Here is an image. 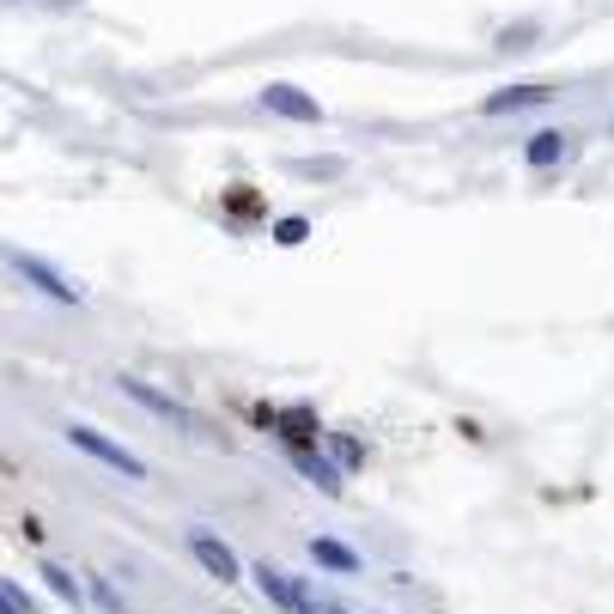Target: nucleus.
<instances>
[{
	"label": "nucleus",
	"mask_w": 614,
	"mask_h": 614,
	"mask_svg": "<svg viewBox=\"0 0 614 614\" xmlns=\"http://www.w3.org/2000/svg\"><path fill=\"white\" fill-rule=\"evenodd\" d=\"M67 444H73V450H86V456H98L104 469H116V475H128V481H146V463H140V456H134V450H122L116 438L92 432V426H73V432H67Z\"/></svg>",
	"instance_id": "f257e3e1"
},
{
	"label": "nucleus",
	"mask_w": 614,
	"mask_h": 614,
	"mask_svg": "<svg viewBox=\"0 0 614 614\" xmlns=\"http://www.w3.org/2000/svg\"><path fill=\"white\" fill-rule=\"evenodd\" d=\"M7 262H13V268H19V274H25V280H31V286L43 292V298H55V304H80V292H73V280H67V274H55V268H49L43 256L7 250Z\"/></svg>",
	"instance_id": "f03ea898"
},
{
	"label": "nucleus",
	"mask_w": 614,
	"mask_h": 614,
	"mask_svg": "<svg viewBox=\"0 0 614 614\" xmlns=\"http://www.w3.org/2000/svg\"><path fill=\"white\" fill-rule=\"evenodd\" d=\"M189 554L201 560V572H213L219 584H238V554L219 542V535H207V529H195L189 535Z\"/></svg>",
	"instance_id": "7ed1b4c3"
},
{
	"label": "nucleus",
	"mask_w": 614,
	"mask_h": 614,
	"mask_svg": "<svg viewBox=\"0 0 614 614\" xmlns=\"http://www.w3.org/2000/svg\"><path fill=\"white\" fill-rule=\"evenodd\" d=\"M262 104H268L274 116H286V122H323V104H317V98H304V92L286 86V80H274V86L262 92Z\"/></svg>",
	"instance_id": "20e7f679"
},
{
	"label": "nucleus",
	"mask_w": 614,
	"mask_h": 614,
	"mask_svg": "<svg viewBox=\"0 0 614 614\" xmlns=\"http://www.w3.org/2000/svg\"><path fill=\"white\" fill-rule=\"evenodd\" d=\"M256 584H262V596L280 602L286 614H317V602L298 590V578H286V572H274V566H256Z\"/></svg>",
	"instance_id": "39448f33"
},
{
	"label": "nucleus",
	"mask_w": 614,
	"mask_h": 614,
	"mask_svg": "<svg viewBox=\"0 0 614 614\" xmlns=\"http://www.w3.org/2000/svg\"><path fill=\"white\" fill-rule=\"evenodd\" d=\"M122 390H128V396H134L140 408H152L159 420H177V426H189V432H195V420H189V414H183V408H177L171 396H159V390H152V383H140V377H122Z\"/></svg>",
	"instance_id": "423d86ee"
},
{
	"label": "nucleus",
	"mask_w": 614,
	"mask_h": 614,
	"mask_svg": "<svg viewBox=\"0 0 614 614\" xmlns=\"http://www.w3.org/2000/svg\"><path fill=\"white\" fill-rule=\"evenodd\" d=\"M298 475H304V481H317V487H323L329 499L341 493V469H335V463H323L317 450H298Z\"/></svg>",
	"instance_id": "0eeeda50"
},
{
	"label": "nucleus",
	"mask_w": 614,
	"mask_h": 614,
	"mask_svg": "<svg viewBox=\"0 0 614 614\" xmlns=\"http://www.w3.org/2000/svg\"><path fill=\"white\" fill-rule=\"evenodd\" d=\"M311 560L329 566V572H359V554L341 548V542H329V535H317V542H311Z\"/></svg>",
	"instance_id": "6e6552de"
},
{
	"label": "nucleus",
	"mask_w": 614,
	"mask_h": 614,
	"mask_svg": "<svg viewBox=\"0 0 614 614\" xmlns=\"http://www.w3.org/2000/svg\"><path fill=\"white\" fill-rule=\"evenodd\" d=\"M548 98H554L548 86H505L499 98H487V110L499 116V110H523V104H548Z\"/></svg>",
	"instance_id": "1a4fd4ad"
},
{
	"label": "nucleus",
	"mask_w": 614,
	"mask_h": 614,
	"mask_svg": "<svg viewBox=\"0 0 614 614\" xmlns=\"http://www.w3.org/2000/svg\"><path fill=\"white\" fill-rule=\"evenodd\" d=\"M566 146H572L566 134H535V140H529V165H554V159H566Z\"/></svg>",
	"instance_id": "9d476101"
},
{
	"label": "nucleus",
	"mask_w": 614,
	"mask_h": 614,
	"mask_svg": "<svg viewBox=\"0 0 614 614\" xmlns=\"http://www.w3.org/2000/svg\"><path fill=\"white\" fill-rule=\"evenodd\" d=\"M43 584H49V590H55L61 602H80V584H73V578H67L61 566H43Z\"/></svg>",
	"instance_id": "9b49d317"
},
{
	"label": "nucleus",
	"mask_w": 614,
	"mask_h": 614,
	"mask_svg": "<svg viewBox=\"0 0 614 614\" xmlns=\"http://www.w3.org/2000/svg\"><path fill=\"white\" fill-rule=\"evenodd\" d=\"M280 426L292 432V444H298V450H311V444H317V432H311V414H286Z\"/></svg>",
	"instance_id": "f8f14e48"
},
{
	"label": "nucleus",
	"mask_w": 614,
	"mask_h": 614,
	"mask_svg": "<svg viewBox=\"0 0 614 614\" xmlns=\"http://www.w3.org/2000/svg\"><path fill=\"white\" fill-rule=\"evenodd\" d=\"M329 444H335V463H341V469H359V463H365V450H359V444H353L347 432H335Z\"/></svg>",
	"instance_id": "ddd939ff"
},
{
	"label": "nucleus",
	"mask_w": 614,
	"mask_h": 614,
	"mask_svg": "<svg viewBox=\"0 0 614 614\" xmlns=\"http://www.w3.org/2000/svg\"><path fill=\"white\" fill-rule=\"evenodd\" d=\"M304 232H311L304 219H280V225H274V238H280V244H304Z\"/></svg>",
	"instance_id": "4468645a"
},
{
	"label": "nucleus",
	"mask_w": 614,
	"mask_h": 614,
	"mask_svg": "<svg viewBox=\"0 0 614 614\" xmlns=\"http://www.w3.org/2000/svg\"><path fill=\"white\" fill-rule=\"evenodd\" d=\"M0 614H25V602H19V596H13L7 584H0Z\"/></svg>",
	"instance_id": "2eb2a0df"
},
{
	"label": "nucleus",
	"mask_w": 614,
	"mask_h": 614,
	"mask_svg": "<svg viewBox=\"0 0 614 614\" xmlns=\"http://www.w3.org/2000/svg\"><path fill=\"white\" fill-rule=\"evenodd\" d=\"M317 614H347V608H341V602H323V608H317Z\"/></svg>",
	"instance_id": "dca6fc26"
}]
</instances>
